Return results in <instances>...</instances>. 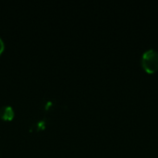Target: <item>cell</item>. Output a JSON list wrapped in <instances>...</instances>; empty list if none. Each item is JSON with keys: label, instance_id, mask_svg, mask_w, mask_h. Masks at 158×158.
<instances>
[{"label": "cell", "instance_id": "obj_1", "mask_svg": "<svg viewBox=\"0 0 158 158\" xmlns=\"http://www.w3.org/2000/svg\"><path fill=\"white\" fill-rule=\"evenodd\" d=\"M142 67L147 73H155L158 70V51L156 49L146 50L141 59Z\"/></svg>", "mask_w": 158, "mask_h": 158}, {"label": "cell", "instance_id": "obj_2", "mask_svg": "<svg viewBox=\"0 0 158 158\" xmlns=\"http://www.w3.org/2000/svg\"><path fill=\"white\" fill-rule=\"evenodd\" d=\"M15 116L14 110L10 106H4L0 108V118L6 121L11 120Z\"/></svg>", "mask_w": 158, "mask_h": 158}, {"label": "cell", "instance_id": "obj_3", "mask_svg": "<svg viewBox=\"0 0 158 158\" xmlns=\"http://www.w3.org/2000/svg\"><path fill=\"white\" fill-rule=\"evenodd\" d=\"M45 122H44V120H41V121H38L37 122V126H36V128H37V130H43V129H44L45 128Z\"/></svg>", "mask_w": 158, "mask_h": 158}, {"label": "cell", "instance_id": "obj_4", "mask_svg": "<svg viewBox=\"0 0 158 158\" xmlns=\"http://www.w3.org/2000/svg\"><path fill=\"white\" fill-rule=\"evenodd\" d=\"M4 48H5V44H4V42L2 40V38L0 37V55L2 54V52L4 51Z\"/></svg>", "mask_w": 158, "mask_h": 158}]
</instances>
